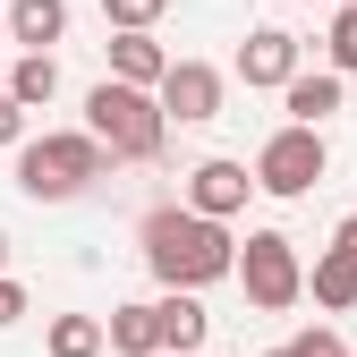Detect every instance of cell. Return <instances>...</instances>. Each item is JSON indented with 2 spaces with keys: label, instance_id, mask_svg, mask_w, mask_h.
Listing matches in <instances>:
<instances>
[{
  "label": "cell",
  "instance_id": "6da1fadb",
  "mask_svg": "<svg viewBox=\"0 0 357 357\" xmlns=\"http://www.w3.org/2000/svg\"><path fill=\"white\" fill-rule=\"evenodd\" d=\"M145 264H153L170 289H204V281H221V273H238V247H230V230H221L213 213L162 204V213L145 221Z\"/></svg>",
  "mask_w": 357,
  "mask_h": 357
},
{
  "label": "cell",
  "instance_id": "7a4b0ae2",
  "mask_svg": "<svg viewBox=\"0 0 357 357\" xmlns=\"http://www.w3.org/2000/svg\"><path fill=\"white\" fill-rule=\"evenodd\" d=\"M119 153L85 128V137H43V145H17V188L34 196V204H68V196H85L94 178L111 170Z\"/></svg>",
  "mask_w": 357,
  "mask_h": 357
},
{
  "label": "cell",
  "instance_id": "3957f363",
  "mask_svg": "<svg viewBox=\"0 0 357 357\" xmlns=\"http://www.w3.org/2000/svg\"><path fill=\"white\" fill-rule=\"evenodd\" d=\"M85 128L119 153V162H153L162 153V128H170V111L145 94V85H128V77H102L94 94H85Z\"/></svg>",
  "mask_w": 357,
  "mask_h": 357
},
{
  "label": "cell",
  "instance_id": "277c9868",
  "mask_svg": "<svg viewBox=\"0 0 357 357\" xmlns=\"http://www.w3.org/2000/svg\"><path fill=\"white\" fill-rule=\"evenodd\" d=\"M238 281H247V298L264 306V315H281V306H298V247L281 238V230H247V255H238Z\"/></svg>",
  "mask_w": 357,
  "mask_h": 357
},
{
  "label": "cell",
  "instance_id": "5b68a950",
  "mask_svg": "<svg viewBox=\"0 0 357 357\" xmlns=\"http://www.w3.org/2000/svg\"><path fill=\"white\" fill-rule=\"evenodd\" d=\"M315 178H324V128H306V119L281 128V137L255 153V188L264 196H306Z\"/></svg>",
  "mask_w": 357,
  "mask_h": 357
},
{
  "label": "cell",
  "instance_id": "8992f818",
  "mask_svg": "<svg viewBox=\"0 0 357 357\" xmlns=\"http://www.w3.org/2000/svg\"><path fill=\"white\" fill-rule=\"evenodd\" d=\"M162 111L170 119H221V68H204V60H170V77H162Z\"/></svg>",
  "mask_w": 357,
  "mask_h": 357
},
{
  "label": "cell",
  "instance_id": "52a82bcc",
  "mask_svg": "<svg viewBox=\"0 0 357 357\" xmlns=\"http://www.w3.org/2000/svg\"><path fill=\"white\" fill-rule=\"evenodd\" d=\"M247 188H255L247 162H196V170H188V204L213 213V221H230V213L247 204Z\"/></svg>",
  "mask_w": 357,
  "mask_h": 357
},
{
  "label": "cell",
  "instance_id": "ba28073f",
  "mask_svg": "<svg viewBox=\"0 0 357 357\" xmlns=\"http://www.w3.org/2000/svg\"><path fill=\"white\" fill-rule=\"evenodd\" d=\"M238 77H247V85H289V77H298V34H281V26L247 34V43H238Z\"/></svg>",
  "mask_w": 357,
  "mask_h": 357
},
{
  "label": "cell",
  "instance_id": "9c48e42d",
  "mask_svg": "<svg viewBox=\"0 0 357 357\" xmlns=\"http://www.w3.org/2000/svg\"><path fill=\"white\" fill-rule=\"evenodd\" d=\"M315 306H357V213L340 221L332 255L315 264Z\"/></svg>",
  "mask_w": 357,
  "mask_h": 357
},
{
  "label": "cell",
  "instance_id": "30bf717a",
  "mask_svg": "<svg viewBox=\"0 0 357 357\" xmlns=\"http://www.w3.org/2000/svg\"><path fill=\"white\" fill-rule=\"evenodd\" d=\"M111 77H128V85H162L170 60H162V43H153L145 26H119V34H111Z\"/></svg>",
  "mask_w": 357,
  "mask_h": 357
},
{
  "label": "cell",
  "instance_id": "8fae6325",
  "mask_svg": "<svg viewBox=\"0 0 357 357\" xmlns=\"http://www.w3.org/2000/svg\"><path fill=\"white\" fill-rule=\"evenodd\" d=\"M9 34L26 43V52L60 43V34H68V0H9Z\"/></svg>",
  "mask_w": 357,
  "mask_h": 357
},
{
  "label": "cell",
  "instance_id": "7c38bea8",
  "mask_svg": "<svg viewBox=\"0 0 357 357\" xmlns=\"http://www.w3.org/2000/svg\"><path fill=\"white\" fill-rule=\"evenodd\" d=\"M204 324H213V315L196 306V289H170V298H162V349L196 357V349H204Z\"/></svg>",
  "mask_w": 357,
  "mask_h": 357
},
{
  "label": "cell",
  "instance_id": "4fadbf2b",
  "mask_svg": "<svg viewBox=\"0 0 357 357\" xmlns=\"http://www.w3.org/2000/svg\"><path fill=\"white\" fill-rule=\"evenodd\" d=\"M111 349L119 357H153L162 349V306H119L111 315Z\"/></svg>",
  "mask_w": 357,
  "mask_h": 357
},
{
  "label": "cell",
  "instance_id": "5bb4252c",
  "mask_svg": "<svg viewBox=\"0 0 357 357\" xmlns=\"http://www.w3.org/2000/svg\"><path fill=\"white\" fill-rule=\"evenodd\" d=\"M281 94H289V119H306V128H324V119L340 111V77H289Z\"/></svg>",
  "mask_w": 357,
  "mask_h": 357
},
{
  "label": "cell",
  "instance_id": "9a60e30c",
  "mask_svg": "<svg viewBox=\"0 0 357 357\" xmlns=\"http://www.w3.org/2000/svg\"><path fill=\"white\" fill-rule=\"evenodd\" d=\"M9 94H17L26 111H34V102H52V94H60V68H52V52H26V60L9 68Z\"/></svg>",
  "mask_w": 357,
  "mask_h": 357
},
{
  "label": "cell",
  "instance_id": "2e32d148",
  "mask_svg": "<svg viewBox=\"0 0 357 357\" xmlns=\"http://www.w3.org/2000/svg\"><path fill=\"white\" fill-rule=\"evenodd\" d=\"M52 357H102V324L94 315H60L52 324Z\"/></svg>",
  "mask_w": 357,
  "mask_h": 357
},
{
  "label": "cell",
  "instance_id": "e0dca14e",
  "mask_svg": "<svg viewBox=\"0 0 357 357\" xmlns=\"http://www.w3.org/2000/svg\"><path fill=\"white\" fill-rule=\"evenodd\" d=\"M332 68H357V0L332 17Z\"/></svg>",
  "mask_w": 357,
  "mask_h": 357
},
{
  "label": "cell",
  "instance_id": "ac0fdd59",
  "mask_svg": "<svg viewBox=\"0 0 357 357\" xmlns=\"http://www.w3.org/2000/svg\"><path fill=\"white\" fill-rule=\"evenodd\" d=\"M162 9H170V0H102V17H111V26H153Z\"/></svg>",
  "mask_w": 357,
  "mask_h": 357
},
{
  "label": "cell",
  "instance_id": "d6986e66",
  "mask_svg": "<svg viewBox=\"0 0 357 357\" xmlns=\"http://www.w3.org/2000/svg\"><path fill=\"white\" fill-rule=\"evenodd\" d=\"M289 349H298V357H349V349H340V340H332V332H298V340H289Z\"/></svg>",
  "mask_w": 357,
  "mask_h": 357
},
{
  "label": "cell",
  "instance_id": "ffe728a7",
  "mask_svg": "<svg viewBox=\"0 0 357 357\" xmlns=\"http://www.w3.org/2000/svg\"><path fill=\"white\" fill-rule=\"evenodd\" d=\"M17 111H26V102L9 94V85H0V145H17Z\"/></svg>",
  "mask_w": 357,
  "mask_h": 357
},
{
  "label": "cell",
  "instance_id": "44dd1931",
  "mask_svg": "<svg viewBox=\"0 0 357 357\" xmlns=\"http://www.w3.org/2000/svg\"><path fill=\"white\" fill-rule=\"evenodd\" d=\"M17 315H26V289H17V281H0V324H17Z\"/></svg>",
  "mask_w": 357,
  "mask_h": 357
},
{
  "label": "cell",
  "instance_id": "7402d4cb",
  "mask_svg": "<svg viewBox=\"0 0 357 357\" xmlns=\"http://www.w3.org/2000/svg\"><path fill=\"white\" fill-rule=\"evenodd\" d=\"M0 264H9V230H0Z\"/></svg>",
  "mask_w": 357,
  "mask_h": 357
},
{
  "label": "cell",
  "instance_id": "603a6c76",
  "mask_svg": "<svg viewBox=\"0 0 357 357\" xmlns=\"http://www.w3.org/2000/svg\"><path fill=\"white\" fill-rule=\"evenodd\" d=\"M273 357H298V349H273Z\"/></svg>",
  "mask_w": 357,
  "mask_h": 357
}]
</instances>
